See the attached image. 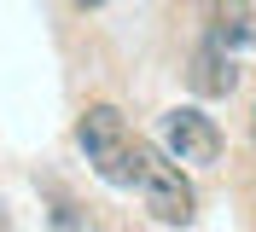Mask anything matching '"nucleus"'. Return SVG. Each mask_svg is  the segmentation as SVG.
<instances>
[{"instance_id":"1","label":"nucleus","mask_w":256,"mask_h":232,"mask_svg":"<svg viewBox=\"0 0 256 232\" xmlns=\"http://www.w3.org/2000/svg\"><path fill=\"white\" fill-rule=\"evenodd\" d=\"M134 145H140V134L128 128V116L116 105H88L76 116V151L88 157V169L105 186L134 192Z\"/></svg>"},{"instance_id":"2","label":"nucleus","mask_w":256,"mask_h":232,"mask_svg":"<svg viewBox=\"0 0 256 232\" xmlns=\"http://www.w3.org/2000/svg\"><path fill=\"white\" fill-rule=\"evenodd\" d=\"M134 192H140L146 215L158 221V227H192L198 221V192H192L186 169L169 163L152 139L134 145Z\"/></svg>"},{"instance_id":"3","label":"nucleus","mask_w":256,"mask_h":232,"mask_svg":"<svg viewBox=\"0 0 256 232\" xmlns=\"http://www.w3.org/2000/svg\"><path fill=\"white\" fill-rule=\"evenodd\" d=\"M222 122L210 116V110L198 105H175L158 116V151L169 157V163H180V169H216L222 163Z\"/></svg>"},{"instance_id":"4","label":"nucleus","mask_w":256,"mask_h":232,"mask_svg":"<svg viewBox=\"0 0 256 232\" xmlns=\"http://www.w3.org/2000/svg\"><path fill=\"white\" fill-rule=\"evenodd\" d=\"M204 41L222 46V52H250L256 46V6L250 0H210V23H204Z\"/></svg>"},{"instance_id":"5","label":"nucleus","mask_w":256,"mask_h":232,"mask_svg":"<svg viewBox=\"0 0 256 232\" xmlns=\"http://www.w3.org/2000/svg\"><path fill=\"white\" fill-rule=\"evenodd\" d=\"M186 81H192V93H204V99H227V93L239 87V58L222 52V46H210V41H198Z\"/></svg>"},{"instance_id":"6","label":"nucleus","mask_w":256,"mask_h":232,"mask_svg":"<svg viewBox=\"0 0 256 232\" xmlns=\"http://www.w3.org/2000/svg\"><path fill=\"white\" fill-rule=\"evenodd\" d=\"M76 6H82V12H99V6H105V0H76Z\"/></svg>"},{"instance_id":"7","label":"nucleus","mask_w":256,"mask_h":232,"mask_svg":"<svg viewBox=\"0 0 256 232\" xmlns=\"http://www.w3.org/2000/svg\"><path fill=\"white\" fill-rule=\"evenodd\" d=\"M0 232H6V209H0Z\"/></svg>"}]
</instances>
